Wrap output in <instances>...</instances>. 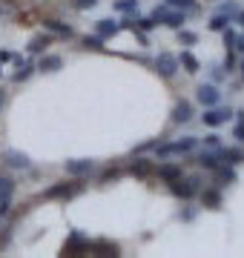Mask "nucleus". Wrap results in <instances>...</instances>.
Here are the masks:
<instances>
[{"instance_id":"1","label":"nucleus","mask_w":244,"mask_h":258,"mask_svg":"<svg viewBox=\"0 0 244 258\" xmlns=\"http://www.w3.org/2000/svg\"><path fill=\"white\" fill-rule=\"evenodd\" d=\"M198 147V141L193 138V135H187V138H178V141H172V144H155V155L164 161V158L169 155H187V152H193V149Z\"/></svg>"},{"instance_id":"20","label":"nucleus","mask_w":244,"mask_h":258,"mask_svg":"<svg viewBox=\"0 0 244 258\" xmlns=\"http://www.w3.org/2000/svg\"><path fill=\"white\" fill-rule=\"evenodd\" d=\"M178 66H184V72H187V75H196L198 69H201V63H198V57L193 55V52H181Z\"/></svg>"},{"instance_id":"2","label":"nucleus","mask_w":244,"mask_h":258,"mask_svg":"<svg viewBox=\"0 0 244 258\" xmlns=\"http://www.w3.org/2000/svg\"><path fill=\"white\" fill-rule=\"evenodd\" d=\"M152 20L155 23H161V26H169V29H181L184 26V20H187V12H178L172 9V6H155V12H152Z\"/></svg>"},{"instance_id":"17","label":"nucleus","mask_w":244,"mask_h":258,"mask_svg":"<svg viewBox=\"0 0 244 258\" xmlns=\"http://www.w3.org/2000/svg\"><path fill=\"white\" fill-rule=\"evenodd\" d=\"M89 252L92 255H118V244H109V241H92L89 244Z\"/></svg>"},{"instance_id":"3","label":"nucleus","mask_w":244,"mask_h":258,"mask_svg":"<svg viewBox=\"0 0 244 258\" xmlns=\"http://www.w3.org/2000/svg\"><path fill=\"white\" fill-rule=\"evenodd\" d=\"M172 195L175 198H181V201H190V198H196L198 192H201V178L198 175H190V178H184L181 175L178 181H172Z\"/></svg>"},{"instance_id":"19","label":"nucleus","mask_w":244,"mask_h":258,"mask_svg":"<svg viewBox=\"0 0 244 258\" xmlns=\"http://www.w3.org/2000/svg\"><path fill=\"white\" fill-rule=\"evenodd\" d=\"M3 158H6V164L15 166V169H29V158L23 155V152H18V149H9Z\"/></svg>"},{"instance_id":"45","label":"nucleus","mask_w":244,"mask_h":258,"mask_svg":"<svg viewBox=\"0 0 244 258\" xmlns=\"http://www.w3.org/2000/svg\"><path fill=\"white\" fill-rule=\"evenodd\" d=\"M0 78H3V69H0Z\"/></svg>"},{"instance_id":"4","label":"nucleus","mask_w":244,"mask_h":258,"mask_svg":"<svg viewBox=\"0 0 244 258\" xmlns=\"http://www.w3.org/2000/svg\"><path fill=\"white\" fill-rule=\"evenodd\" d=\"M84 189V178H75V181H57V184H52L43 192V198H72V195H78Z\"/></svg>"},{"instance_id":"34","label":"nucleus","mask_w":244,"mask_h":258,"mask_svg":"<svg viewBox=\"0 0 244 258\" xmlns=\"http://www.w3.org/2000/svg\"><path fill=\"white\" fill-rule=\"evenodd\" d=\"M235 72V55L233 52H227V60H224V75Z\"/></svg>"},{"instance_id":"32","label":"nucleus","mask_w":244,"mask_h":258,"mask_svg":"<svg viewBox=\"0 0 244 258\" xmlns=\"http://www.w3.org/2000/svg\"><path fill=\"white\" fill-rule=\"evenodd\" d=\"M218 12H221V15H230V18H235V15H238V6H235L233 0H227V3H221V6H218Z\"/></svg>"},{"instance_id":"42","label":"nucleus","mask_w":244,"mask_h":258,"mask_svg":"<svg viewBox=\"0 0 244 258\" xmlns=\"http://www.w3.org/2000/svg\"><path fill=\"white\" fill-rule=\"evenodd\" d=\"M235 18H238V23H241V26H244V12H238V15H235Z\"/></svg>"},{"instance_id":"13","label":"nucleus","mask_w":244,"mask_h":258,"mask_svg":"<svg viewBox=\"0 0 244 258\" xmlns=\"http://www.w3.org/2000/svg\"><path fill=\"white\" fill-rule=\"evenodd\" d=\"M193 120V103L190 101H178L172 109V123H190Z\"/></svg>"},{"instance_id":"6","label":"nucleus","mask_w":244,"mask_h":258,"mask_svg":"<svg viewBox=\"0 0 244 258\" xmlns=\"http://www.w3.org/2000/svg\"><path fill=\"white\" fill-rule=\"evenodd\" d=\"M155 72L161 75V78H175V72H178V57L169 55V52H161L158 57H155Z\"/></svg>"},{"instance_id":"44","label":"nucleus","mask_w":244,"mask_h":258,"mask_svg":"<svg viewBox=\"0 0 244 258\" xmlns=\"http://www.w3.org/2000/svg\"><path fill=\"white\" fill-rule=\"evenodd\" d=\"M241 81H244V60H241Z\"/></svg>"},{"instance_id":"23","label":"nucleus","mask_w":244,"mask_h":258,"mask_svg":"<svg viewBox=\"0 0 244 258\" xmlns=\"http://www.w3.org/2000/svg\"><path fill=\"white\" fill-rule=\"evenodd\" d=\"M60 66H64L60 55H43V57H40V63H38V69H40V72H57Z\"/></svg>"},{"instance_id":"8","label":"nucleus","mask_w":244,"mask_h":258,"mask_svg":"<svg viewBox=\"0 0 244 258\" xmlns=\"http://www.w3.org/2000/svg\"><path fill=\"white\" fill-rule=\"evenodd\" d=\"M235 112L233 109H221V106H207V112L201 115L204 118L207 126H221V123H227V120L233 118Z\"/></svg>"},{"instance_id":"25","label":"nucleus","mask_w":244,"mask_h":258,"mask_svg":"<svg viewBox=\"0 0 244 258\" xmlns=\"http://www.w3.org/2000/svg\"><path fill=\"white\" fill-rule=\"evenodd\" d=\"M230 23H233V18H230V15H221V12H218L216 18L210 20V29H213V32H224V29L230 26Z\"/></svg>"},{"instance_id":"12","label":"nucleus","mask_w":244,"mask_h":258,"mask_svg":"<svg viewBox=\"0 0 244 258\" xmlns=\"http://www.w3.org/2000/svg\"><path fill=\"white\" fill-rule=\"evenodd\" d=\"M43 29L52 32V35H60V37H72V35H75V29L69 26V23H60V20H55V18L43 20Z\"/></svg>"},{"instance_id":"27","label":"nucleus","mask_w":244,"mask_h":258,"mask_svg":"<svg viewBox=\"0 0 244 258\" xmlns=\"http://www.w3.org/2000/svg\"><path fill=\"white\" fill-rule=\"evenodd\" d=\"M164 3L178 12H196V0H164Z\"/></svg>"},{"instance_id":"43","label":"nucleus","mask_w":244,"mask_h":258,"mask_svg":"<svg viewBox=\"0 0 244 258\" xmlns=\"http://www.w3.org/2000/svg\"><path fill=\"white\" fill-rule=\"evenodd\" d=\"M235 115H238V123H244V109H241V112H235Z\"/></svg>"},{"instance_id":"24","label":"nucleus","mask_w":244,"mask_h":258,"mask_svg":"<svg viewBox=\"0 0 244 258\" xmlns=\"http://www.w3.org/2000/svg\"><path fill=\"white\" fill-rule=\"evenodd\" d=\"M115 12H121V15H138V0H115Z\"/></svg>"},{"instance_id":"33","label":"nucleus","mask_w":244,"mask_h":258,"mask_svg":"<svg viewBox=\"0 0 244 258\" xmlns=\"http://www.w3.org/2000/svg\"><path fill=\"white\" fill-rule=\"evenodd\" d=\"M12 210V195H0V218H6Z\"/></svg>"},{"instance_id":"5","label":"nucleus","mask_w":244,"mask_h":258,"mask_svg":"<svg viewBox=\"0 0 244 258\" xmlns=\"http://www.w3.org/2000/svg\"><path fill=\"white\" fill-rule=\"evenodd\" d=\"M89 244L92 241L86 238L84 232L72 230L69 232V241H66V247H64V255H84V252H89Z\"/></svg>"},{"instance_id":"35","label":"nucleus","mask_w":244,"mask_h":258,"mask_svg":"<svg viewBox=\"0 0 244 258\" xmlns=\"http://www.w3.org/2000/svg\"><path fill=\"white\" fill-rule=\"evenodd\" d=\"M204 144H207L210 149H218V147H221V138H218L216 132H213V135H207V138H204Z\"/></svg>"},{"instance_id":"21","label":"nucleus","mask_w":244,"mask_h":258,"mask_svg":"<svg viewBox=\"0 0 244 258\" xmlns=\"http://www.w3.org/2000/svg\"><path fill=\"white\" fill-rule=\"evenodd\" d=\"M198 166H201V169H210V172H213V169H216L218 164H221V158H218V152H198Z\"/></svg>"},{"instance_id":"28","label":"nucleus","mask_w":244,"mask_h":258,"mask_svg":"<svg viewBox=\"0 0 244 258\" xmlns=\"http://www.w3.org/2000/svg\"><path fill=\"white\" fill-rule=\"evenodd\" d=\"M84 49H92V52H103V37L101 35H86L84 37Z\"/></svg>"},{"instance_id":"41","label":"nucleus","mask_w":244,"mask_h":258,"mask_svg":"<svg viewBox=\"0 0 244 258\" xmlns=\"http://www.w3.org/2000/svg\"><path fill=\"white\" fill-rule=\"evenodd\" d=\"M3 103H6V92L0 89V109H3Z\"/></svg>"},{"instance_id":"22","label":"nucleus","mask_w":244,"mask_h":258,"mask_svg":"<svg viewBox=\"0 0 244 258\" xmlns=\"http://www.w3.org/2000/svg\"><path fill=\"white\" fill-rule=\"evenodd\" d=\"M118 29H121V23H115V20H109V18H103V20L95 23V32H98L101 37H112Z\"/></svg>"},{"instance_id":"26","label":"nucleus","mask_w":244,"mask_h":258,"mask_svg":"<svg viewBox=\"0 0 244 258\" xmlns=\"http://www.w3.org/2000/svg\"><path fill=\"white\" fill-rule=\"evenodd\" d=\"M35 69H38V66L35 63H20L18 66V72H15V81H29V78H32V75H35Z\"/></svg>"},{"instance_id":"14","label":"nucleus","mask_w":244,"mask_h":258,"mask_svg":"<svg viewBox=\"0 0 244 258\" xmlns=\"http://www.w3.org/2000/svg\"><path fill=\"white\" fill-rule=\"evenodd\" d=\"M152 169H155V166H152L150 158H135V161L130 164V172H132L135 178H150Z\"/></svg>"},{"instance_id":"39","label":"nucleus","mask_w":244,"mask_h":258,"mask_svg":"<svg viewBox=\"0 0 244 258\" xmlns=\"http://www.w3.org/2000/svg\"><path fill=\"white\" fill-rule=\"evenodd\" d=\"M235 49L244 55V35H235Z\"/></svg>"},{"instance_id":"38","label":"nucleus","mask_w":244,"mask_h":258,"mask_svg":"<svg viewBox=\"0 0 244 258\" xmlns=\"http://www.w3.org/2000/svg\"><path fill=\"white\" fill-rule=\"evenodd\" d=\"M98 0H78V9H92Z\"/></svg>"},{"instance_id":"15","label":"nucleus","mask_w":244,"mask_h":258,"mask_svg":"<svg viewBox=\"0 0 244 258\" xmlns=\"http://www.w3.org/2000/svg\"><path fill=\"white\" fill-rule=\"evenodd\" d=\"M201 204L210 207V210H218L221 207V189L218 186H207L204 192H201Z\"/></svg>"},{"instance_id":"10","label":"nucleus","mask_w":244,"mask_h":258,"mask_svg":"<svg viewBox=\"0 0 244 258\" xmlns=\"http://www.w3.org/2000/svg\"><path fill=\"white\" fill-rule=\"evenodd\" d=\"M66 175H72V178H86L89 172L95 169L92 161H86V158H75V161H66Z\"/></svg>"},{"instance_id":"40","label":"nucleus","mask_w":244,"mask_h":258,"mask_svg":"<svg viewBox=\"0 0 244 258\" xmlns=\"http://www.w3.org/2000/svg\"><path fill=\"white\" fill-rule=\"evenodd\" d=\"M3 60H12V55H9V52H6V49L0 52V63H3Z\"/></svg>"},{"instance_id":"30","label":"nucleus","mask_w":244,"mask_h":258,"mask_svg":"<svg viewBox=\"0 0 244 258\" xmlns=\"http://www.w3.org/2000/svg\"><path fill=\"white\" fill-rule=\"evenodd\" d=\"M221 35H224V49L227 52H235V32L230 26L224 29V32H221Z\"/></svg>"},{"instance_id":"31","label":"nucleus","mask_w":244,"mask_h":258,"mask_svg":"<svg viewBox=\"0 0 244 258\" xmlns=\"http://www.w3.org/2000/svg\"><path fill=\"white\" fill-rule=\"evenodd\" d=\"M15 192V181L6 175H0V195H12Z\"/></svg>"},{"instance_id":"18","label":"nucleus","mask_w":244,"mask_h":258,"mask_svg":"<svg viewBox=\"0 0 244 258\" xmlns=\"http://www.w3.org/2000/svg\"><path fill=\"white\" fill-rule=\"evenodd\" d=\"M49 43H52V37L49 35H38V37H32V40H29V52H32V55H43V52H46L49 49Z\"/></svg>"},{"instance_id":"36","label":"nucleus","mask_w":244,"mask_h":258,"mask_svg":"<svg viewBox=\"0 0 244 258\" xmlns=\"http://www.w3.org/2000/svg\"><path fill=\"white\" fill-rule=\"evenodd\" d=\"M118 175H121L118 169H106V172L101 175V181H103V184H109V181H118Z\"/></svg>"},{"instance_id":"29","label":"nucleus","mask_w":244,"mask_h":258,"mask_svg":"<svg viewBox=\"0 0 244 258\" xmlns=\"http://www.w3.org/2000/svg\"><path fill=\"white\" fill-rule=\"evenodd\" d=\"M178 40L184 43V46H193V43L198 40V35H196V32H187V29L181 26V29H178Z\"/></svg>"},{"instance_id":"16","label":"nucleus","mask_w":244,"mask_h":258,"mask_svg":"<svg viewBox=\"0 0 244 258\" xmlns=\"http://www.w3.org/2000/svg\"><path fill=\"white\" fill-rule=\"evenodd\" d=\"M218 158H221V164L235 166V164H241L244 161V152L241 149H235V147H224V149H218Z\"/></svg>"},{"instance_id":"7","label":"nucleus","mask_w":244,"mask_h":258,"mask_svg":"<svg viewBox=\"0 0 244 258\" xmlns=\"http://www.w3.org/2000/svg\"><path fill=\"white\" fill-rule=\"evenodd\" d=\"M196 98L201 106H216L218 101H221V92H218V86L216 83H201L196 89Z\"/></svg>"},{"instance_id":"11","label":"nucleus","mask_w":244,"mask_h":258,"mask_svg":"<svg viewBox=\"0 0 244 258\" xmlns=\"http://www.w3.org/2000/svg\"><path fill=\"white\" fill-rule=\"evenodd\" d=\"M213 175H216V186H227V184H235V169L230 164H218L213 169Z\"/></svg>"},{"instance_id":"37","label":"nucleus","mask_w":244,"mask_h":258,"mask_svg":"<svg viewBox=\"0 0 244 258\" xmlns=\"http://www.w3.org/2000/svg\"><path fill=\"white\" fill-rule=\"evenodd\" d=\"M233 138H238V141L244 144V123H238V126L233 129Z\"/></svg>"},{"instance_id":"46","label":"nucleus","mask_w":244,"mask_h":258,"mask_svg":"<svg viewBox=\"0 0 244 258\" xmlns=\"http://www.w3.org/2000/svg\"><path fill=\"white\" fill-rule=\"evenodd\" d=\"M0 12H3V6H0Z\"/></svg>"},{"instance_id":"9","label":"nucleus","mask_w":244,"mask_h":258,"mask_svg":"<svg viewBox=\"0 0 244 258\" xmlns=\"http://www.w3.org/2000/svg\"><path fill=\"white\" fill-rule=\"evenodd\" d=\"M155 175L164 181V184H172V181H178L181 175H184V166L181 164H172V161H167V164H161L158 169H152Z\"/></svg>"}]
</instances>
